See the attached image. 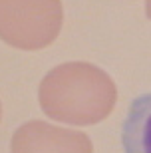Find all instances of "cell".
<instances>
[{"instance_id": "obj_5", "label": "cell", "mask_w": 151, "mask_h": 153, "mask_svg": "<svg viewBox=\"0 0 151 153\" xmlns=\"http://www.w3.org/2000/svg\"><path fill=\"white\" fill-rule=\"evenodd\" d=\"M145 14H147V18L151 20V0H145Z\"/></svg>"}, {"instance_id": "obj_6", "label": "cell", "mask_w": 151, "mask_h": 153, "mask_svg": "<svg viewBox=\"0 0 151 153\" xmlns=\"http://www.w3.org/2000/svg\"><path fill=\"white\" fill-rule=\"evenodd\" d=\"M0 117H2V105H0Z\"/></svg>"}, {"instance_id": "obj_3", "label": "cell", "mask_w": 151, "mask_h": 153, "mask_svg": "<svg viewBox=\"0 0 151 153\" xmlns=\"http://www.w3.org/2000/svg\"><path fill=\"white\" fill-rule=\"evenodd\" d=\"M12 153H94V143L82 131L56 127L46 121L20 125L10 141Z\"/></svg>"}, {"instance_id": "obj_2", "label": "cell", "mask_w": 151, "mask_h": 153, "mask_svg": "<svg viewBox=\"0 0 151 153\" xmlns=\"http://www.w3.org/2000/svg\"><path fill=\"white\" fill-rule=\"evenodd\" d=\"M62 0H0V40L18 50H42L58 38Z\"/></svg>"}, {"instance_id": "obj_4", "label": "cell", "mask_w": 151, "mask_h": 153, "mask_svg": "<svg viewBox=\"0 0 151 153\" xmlns=\"http://www.w3.org/2000/svg\"><path fill=\"white\" fill-rule=\"evenodd\" d=\"M123 153H151V91L129 103L121 125Z\"/></svg>"}, {"instance_id": "obj_1", "label": "cell", "mask_w": 151, "mask_h": 153, "mask_svg": "<svg viewBox=\"0 0 151 153\" xmlns=\"http://www.w3.org/2000/svg\"><path fill=\"white\" fill-rule=\"evenodd\" d=\"M48 117L70 125L100 123L113 111L118 88L101 68L88 62H66L50 70L38 90Z\"/></svg>"}]
</instances>
